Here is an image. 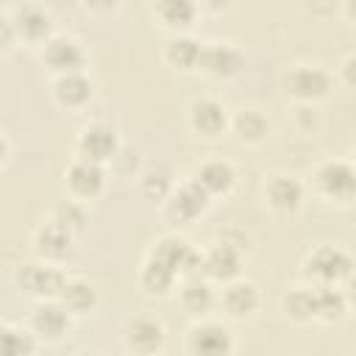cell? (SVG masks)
<instances>
[{
  "instance_id": "1",
  "label": "cell",
  "mask_w": 356,
  "mask_h": 356,
  "mask_svg": "<svg viewBox=\"0 0 356 356\" xmlns=\"http://www.w3.org/2000/svg\"><path fill=\"white\" fill-rule=\"evenodd\" d=\"M300 275L306 284L348 286L353 278V256L342 245H317L303 256Z\"/></svg>"
},
{
  "instance_id": "2",
  "label": "cell",
  "mask_w": 356,
  "mask_h": 356,
  "mask_svg": "<svg viewBox=\"0 0 356 356\" xmlns=\"http://www.w3.org/2000/svg\"><path fill=\"white\" fill-rule=\"evenodd\" d=\"M306 189L317 195L325 203H342L348 206L356 195V167L350 159H323L314 164Z\"/></svg>"
},
{
  "instance_id": "3",
  "label": "cell",
  "mask_w": 356,
  "mask_h": 356,
  "mask_svg": "<svg viewBox=\"0 0 356 356\" xmlns=\"http://www.w3.org/2000/svg\"><path fill=\"white\" fill-rule=\"evenodd\" d=\"M209 206H211V200L206 197V192L192 178H184V181H175V186L159 203V217L170 228L178 231V228H186L195 220H200L209 211Z\"/></svg>"
},
{
  "instance_id": "4",
  "label": "cell",
  "mask_w": 356,
  "mask_h": 356,
  "mask_svg": "<svg viewBox=\"0 0 356 356\" xmlns=\"http://www.w3.org/2000/svg\"><path fill=\"white\" fill-rule=\"evenodd\" d=\"M284 95L300 106H317L334 92V72L323 64H292L281 78Z\"/></svg>"
},
{
  "instance_id": "5",
  "label": "cell",
  "mask_w": 356,
  "mask_h": 356,
  "mask_svg": "<svg viewBox=\"0 0 356 356\" xmlns=\"http://www.w3.org/2000/svg\"><path fill=\"white\" fill-rule=\"evenodd\" d=\"M306 181L292 172H270L261 181V203L275 217H295L306 203Z\"/></svg>"
},
{
  "instance_id": "6",
  "label": "cell",
  "mask_w": 356,
  "mask_h": 356,
  "mask_svg": "<svg viewBox=\"0 0 356 356\" xmlns=\"http://www.w3.org/2000/svg\"><path fill=\"white\" fill-rule=\"evenodd\" d=\"M67 275L70 273L61 264H47V261L33 259L14 270V286L33 300H53L61 295Z\"/></svg>"
},
{
  "instance_id": "7",
  "label": "cell",
  "mask_w": 356,
  "mask_h": 356,
  "mask_svg": "<svg viewBox=\"0 0 356 356\" xmlns=\"http://www.w3.org/2000/svg\"><path fill=\"white\" fill-rule=\"evenodd\" d=\"M39 61L53 78V75H67V72H83L89 67V53L81 39L70 33H53L39 47Z\"/></svg>"
},
{
  "instance_id": "8",
  "label": "cell",
  "mask_w": 356,
  "mask_h": 356,
  "mask_svg": "<svg viewBox=\"0 0 356 356\" xmlns=\"http://www.w3.org/2000/svg\"><path fill=\"white\" fill-rule=\"evenodd\" d=\"M108 186V167L72 156V161L64 167V189L67 197L81 200V203H92L97 200Z\"/></svg>"
},
{
  "instance_id": "9",
  "label": "cell",
  "mask_w": 356,
  "mask_h": 356,
  "mask_svg": "<svg viewBox=\"0 0 356 356\" xmlns=\"http://www.w3.org/2000/svg\"><path fill=\"white\" fill-rule=\"evenodd\" d=\"M184 348L192 356H228V353H234L236 339L225 323L211 320V317H200L189 325Z\"/></svg>"
},
{
  "instance_id": "10",
  "label": "cell",
  "mask_w": 356,
  "mask_h": 356,
  "mask_svg": "<svg viewBox=\"0 0 356 356\" xmlns=\"http://www.w3.org/2000/svg\"><path fill=\"white\" fill-rule=\"evenodd\" d=\"M248 253L239 250L234 242H228L225 236H220L217 242H211L206 250H200V264L197 273L203 278H209L211 284H225L236 275H242Z\"/></svg>"
},
{
  "instance_id": "11",
  "label": "cell",
  "mask_w": 356,
  "mask_h": 356,
  "mask_svg": "<svg viewBox=\"0 0 356 356\" xmlns=\"http://www.w3.org/2000/svg\"><path fill=\"white\" fill-rule=\"evenodd\" d=\"M75 242L78 236L61 225L58 220L47 217L42 225H36L33 236H31V248H33V259L39 261H47V264H67V259L72 256L75 250Z\"/></svg>"
},
{
  "instance_id": "12",
  "label": "cell",
  "mask_w": 356,
  "mask_h": 356,
  "mask_svg": "<svg viewBox=\"0 0 356 356\" xmlns=\"http://www.w3.org/2000/svg\"><path fill=\"white\" fill-rule=\"evenodd\" d=\"M120 339H122V348L134 356H153V353H161L164 350V342H167V331H164V323L153 314H134L122 323V331H120Z\"/></svg>"
},
{
  "instance_id": "13",
  "label": "cell",
  "mask_w": 356,
  "mask_h": 356,
  "mask_svg": "<svg viewBox=\"0 0 356 356\" xmlns=\"http://www.w3.org/2000/svg\"><path fill=\"white\" fill-rule=\"evenodd\" d=\"M8 17H11V25H14V39L19 44L31 47V50H39L56 33L50 11H44L36 3H22L14 11H8Z\"/></svg>"
},
{
  "instance_id": "14",
  "label": "cell",
  "mask_w": 356,
  "mask_h": 356,
  "mask_svg": "<svg viewBox=\"0 0 356 356\" xmlns=\"http://www.w3.org/2000/svg\"><path fill=\"white\" fill-rule=\"evenodd\" d=\"M50 97L61 111L81 114L92 106L95 100V81L89 72H67V75H53L50 78Z\"/></svg>"
},
{
  "instance_id": "15",
  "label": "cell",
  "mask_w": 356,
  "mask_h": 356,
  "mask_svg": "<svg viewBox=\"0 0 356 356\" xmlns=\"http://www.w3.org/2000/svg\"><path fill=\"white\" fill-rule=\"evenodd\" d=\"M120 145H122L120 134L108 122L95 120V122H86L78 131V136H75V156L108 167V161L114 159V153L120 150Z\"/></svg>"
},
{
  "instance_id": "16",
  "label": "cell",
  "mask_w": 356,
  "mask_h": 356,
  "mask_svg": "<svg viewBox=\"0 0 356 356\" xmlns=\"http://www.w3.org/2000/svg\"><path fill=\"white\" fill-rule=\"evenodd\" d=\"M222 289L217 292V309L228 317V320H250L259 306H261V292L250 278H231L225 284H220Z\"/></svg>"
},
{
  "instance_id": "17",
  "label": "cell",
  "mask_w": 356,
  "mask_h": 356,
  "mask_svg": "<svg viewBox=\"0 0 356 356\" xmlns=\"http://www.w3.org/2000/svg\"><path fill=\"white\" fill-rule=\"evenodd\" d=\"M72 314L64 309V303L58 298L53 300H36V306L28 314V328L33 331V337L39 342H58L70 334L72 328Z\"/></svg>"
},
{
  "instance_id": "18",
  "label": "cell",
  "mask_w": 356,
  "mask_h": 356,
  "mask_svg": "<svg viewBox=\"0 0 356 356\" xmlns=\"http://www.w3.org/2000/svg\"><path fill=\"white\" fill-rule=\"evenodd\" d=\"M228 120H231V114H228L225 103L217 97L203 95L186 106V122L203 139H220L222 134H228Z\"/></svg>"
},
{
  "instance_id": "19",
  "label": "cell",
  "mask_w": 356,
  "mask_h": 356,
  "mask_svg": "<svg viewBox=\"0 0 356 356\" xmlns=\"http://www.w3.org/2000/svg\"><path fill=\"white\" fill-rule=\"evenodd\" d=\"M245 67V56L236 44L231 42H203L200 47V61H197V72L217 78V81H228L236 78Z\"/></svg>"
},
{
  "instance_id": "20",
  "label": "cell",
  "mask_w": 356,
  "mask_h": 356,
  "mask_svg": "<svg viewBox=\"0 0 356 356\" xmlns=\"http://www.w3.org/2000/svg\"><path fill=\"white\" fill-rule=\"evenodd\" d=\"M150 256L164 261L178 278L197 273V264H200V250L181 234H164L161 239H156L150 248Z\"/></svg>"
},
{
  "instance_id": "21",
  "label": "cell",
  "mask_w": 356,
  "mask_h": 356,
  "mask_svg": "<svg viewBox=\"0 0 356 356\" xmlns=\"http://www.w3.org/2000/svg\"><path fill=\"white\" fill-rule=\"evenodd\" d=\"M189 178L206 192L209 200H217V197H228L236 189L239 172H236V167L228 159H203L192 170Z\"/></svg>"
},
{
  "instance_id": "22",
  "label": "cell",
  "mask_w": 356,
  "mask_h": 356,
  "mask_svg": "<svg viewBox=\"0 0 356 356\" xmlns=\"http://www.w3.org/2000/svg\"><path fill=\"white\" fill-rule=\"evenodd\" d=\"M175 292H178V306L200 320V317H209L214 309H217V292H214V284L209 278H203L200 273H189L184 275L178 284H175Z\"/></svg>"
},
{
  "instance_id": "23",
  "label": "cell",
  "mask_w": 356,
  "mask_h": 356,
  "mask_svg": "<svg viewBox=\"0 0 356 356\" xmlns=\"http://www.w3.org/2000/svg\"><path fill=\"white\" fill-rule=\"evenodd\" d=\"M153 17L170 33H189L200 17L197 0H153Z\"/></svg>"
},
{
  "instance_id": "24",
  "label": "cell",
  "mask_w": 356,
  "mask_h": 356,
  "mask_svg": "<svg viewBox=\"0 0 356 356\" xmlns=\"http://www.w3.org/2000/svg\"><path fill=\"white\" fill-rule=\"evenodd\" d=\"M228 134H234V139L245 147H259L270 136V120L264 117V111L248 106V108H239V111L231 114Z\"/></svg>"
},
{
  "instance_id": "25",
  "label": "cell",
  "mask_w": 356,
  "mask_h": 356,
  "mask_svg": "<svg viewBox=\"0 0 356 356\" xmlns=\"http://www.w3.org/2000/svg\"><path fill=\"white\" fill-rule=\"evenodd\" d=\"M200 47L203 42L189 36V33H172L164 44H161V61L178 72H197V61H200Z\"/></svg>"
},
{
  "instance_id": "26",
  "label": "cell",
  "mask_w": 356,
  "mask_h": 356,
  "mask_svg": "<svg viewBox=\"0 0 356 356\" xmlns=\"http://www.w3.org/2000/svg\"><path fill=\"white\" fill-rule=\"evenodd\" d=\"M178 281L181 278L164 261H159L150 253L145 256V261L139 267V289H142V295H147V298H167V295L175 292Z\"/></svg>"
},
{
  "instance_id": "27",
  "label": "cell",
  "mask_w": 356,
  "mask_h": 356,
  "mask_svg": "<svg viewBox=\"0 0 356 356\" xmlns=\"http://www.w3.org/2000/svg\"><path fill=\"white\" fill-rule=\"evenodd\" d=\"M58 300L64 303V309L72 314V317H86L97 309V286L89 281V278H81V275H67L64 286H61V295Z\"/></svg>"
},
{
  "instance_id": "28",
  "label": "cell",
  "mask_w": 356,
  "mask_h": 356,
  "mask_svg": "<svg viewBox=\"0 0 356 356\" xmlns=\"http://www.w3.org/2000/svg\"><path fill=\"white\" fill-rule=\"evenodd\" d=\"M312 286H314V323L334 325L342 317H348L350 300L345 286H320V284H312Z\"/></svg>"
},
{
  "instance_id": "29",
  "label": "cell",
  "mask_w": 356,
  "mask_h": 356,
  "mask_svg": "<svg viewBox=\"0 0 356 356\" xmlns=\"http://www.w3.org/2000/svg\"><path fill=\"white\" fill-rule=\"evenodd\" d=\"M134 181H136V192L153 203H161L167 197V192L175 186V175L167 164H147L139 170V175Z\"/></svg>"
},
{
  "instance_id": "30",
  "label": "cell",
  "mask_w": 356,
  "mask_h": 356,
  "mask_svg": "<svg viewBox=\"0 0 356 356\" xmlns=\"http://www.w3.org/2000/svg\"><path fill=\"white\" fill-rule=\"evenodd\" d=\"M281 312L286 320L292 323H314V286L312 284H300V286H292L281 295L278 300Z\"/></svg>"
},
{
  "instance_id": "31",
  "label": "cell",
  "mask_w": 356,
  "mask_h": 356,
  "mask_svg": "<svg viewBox=\"0 0 356 356\" xmlns=\"http://www.w3.org/2000/svg\"><path fill=\"white\" fill-rule=\"evenodd\" d=\"M39 339L28 325H14L0 320V356H31L39 350Z\"/></svg>"
},
{
  "instance_id": "32",
  "label": "cell",
  "mask_w": 356,
  "mask_h": 356,
  "mask_svg": "<svg viewBox=\"0 0 356 356\" xmlns=\"http://www.w3.org/2000/svg\"><path fill=\"white\" fill-rule=\"evenodd\" d=\"M53 220H58L61 225H67L75 236H81L86 231V222H89V203H81V200H72V197H64L53 206L50 211Z\"/></svg>"
},
{
  "instance_id": "33",
  "label": "cell",
  "mask_w": 356,
  "mask_h": 356,
  "mask_svg": "<svg viewBox=\"0 0 356 356\" xmlns=\"http://www.w3.org/2000/svg\"><path fill=\"white\" fill-rule=\"evenodd\" d=\"M108 167H111V172H117L120 178H136L139 170H142V156H139L136 147H131V145L122 142L120 150L114 153V159L108 161Z\"/></svg>"
},
{
  "instance_id": "34",
  "label": "cell",
  "mask_w": 356,
  "mask_h": 356,
  "mask_svg": "<svg viewBox=\"0 0 356 356\" xmlns=\"http://www.w3.org/2000/svg\"><path fill=\"white\" fill-rule=\"evenodd\" d=\"M334 83L342 89H353L356 86V53H345L339 67H334Z\"/></svg>"
},
{
  "instance_id": "35",
  "label": "cell",
  "mask_w": 356,
  "mask_h": 356,
  "mask_svg": "<svg viewBox=\"0 0 356 356\" xmlns=\"http://www.w3.org/2000/svg\"><path fill=\"white\" fill-rule=\"evenodd\" d=\"M14 44H17V39H14L11 17H8V11H0V56H3V53H8Z\"/></svg>"
},
{
  "instance_id": "36",
  "label": "cell",
  "mask_w": 356,
  "mask_h": 356,
  "mask_svg": "<svg viewBox=\"0 0 356 356\" xmlns=\"http://www.w3.org/2000/svg\"><path fill=\"white\" fill-rule=\"evenodd\" d=\"M81 8L89 14L106 17V14H114L120 8V0H81Z\"/></svg>"
},
{
  "instance_id": "37",
  "label": "cell",
  "mask_w": 356,
  "mask_h": 356,
  "mask_svg": "<svg viewBox=\"0 0 356 356\" xmlns=\"http://www.w3.org/2000/svg\"><path fill=\"white\" fill-rule=\"evenodd\" d=\"M11 156H14V145H11V139L6 136V131H0V170L8 167Z\"/></svg>"
},
{
  "instance_id": "38",
  "label": "cell",
  "mask_w": 356,
  "mask_h": 356,
  "mask_svg": "<svg viewBox=\"0 0 356 356\" xmlns=\"http://www.w3.org/2000/svg\"><path fill=\"white\" fill-rule=\"evenodd\" d=\"M197 6L211 11V14H220V11H228L234 6V0H197Z\"/></svg>"
},
{
  "instance_id": "39",
  "label": "cell",
  "mask_w": 356,
  "mask_h": 356,
  "mask_svg": "<svg viewBox=\"0 0 356 356\" xmlns=\"http://www.w3.org/2000/svg\"><path fill=\"white\" fill-rule=\"evenodd\" d=\"M337 8L348 25H353V0H337Z\"/></svg>"
}]
</instances>
